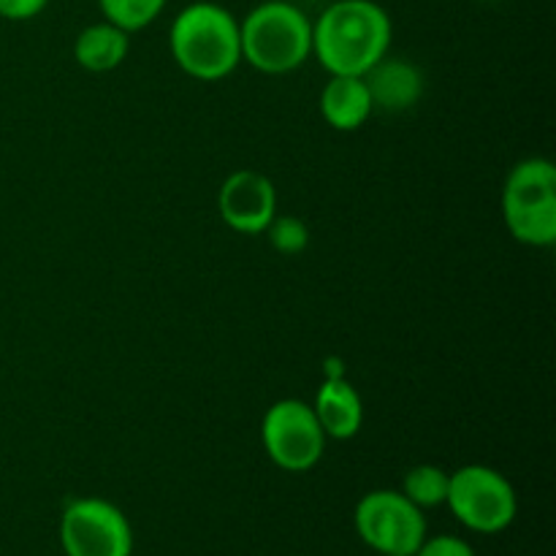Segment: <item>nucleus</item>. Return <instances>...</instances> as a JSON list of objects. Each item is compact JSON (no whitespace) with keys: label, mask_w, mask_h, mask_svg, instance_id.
Wrapping results in <instances>:
<instances>
[{"label":"nucleus","mask_w":556,"mask_h":556,"mask_svg":"<svg viewBox=\"0 0 556 556\" xmlns=\"http://www.w3.org/2000/svg\"><path fill=\"white\" fill-rule=\"evenodd\" d=\"M49 0H0V16L9 22H27L47 9Z\"/></svg>","instance_id":"a211bd4d"},{"label":"nucleus","mask_w":556,"mask_h":556,"mask_svg":"<svg viewBox=\"0 0 556 556\" xmlns=\"http://www.w3.org/2000/svg\"><path fill=\"white\" fill-rule=\"evenodd\" d=\"M264 233L269 237L271 248L282 255H302L309 244V228L291 215H275Z\"/></svg>","instance_id":"dca6fc26"},{"label":"nucleus","mask_w":556,"mask_h":556,"mask_svg":"<svg viewBox=\"0 0 556 556\" xmlns=\"http://www.w3.org/2000/svg\"><path fill=\"white\" fill-rule=\"evenodd\" d=\"M383 556H407V554H383Z\"/></svg>","instance_id":"6ab92c4d"},{"label":"nucleus","mask_w":556,"mask_h":556,"mask_svg":"<svg viewBox=\"0 0 556 556\" xmlns=\"http://www.w3.org/2000/svg\"><path fill=\"white\" fill-rule=\"evenodd\" d=\"M448 483L451 472H445L443 467L418 465L407 470L405 481H402V494L421 510L440 508V505H445V497H448Z\"/></svg>","instance_id":"4468645a"},{"label":"nucleus","mask_w":556,"mask_h":556,"mask_svg":"<svg viewBox=\"0 0 556 556\" xmlns=\"http://www.w3.org/2000/svg\"><path fill=\"white\" fill-rule=\"evenodd\" d=\"M166 3L168 0H98L103 20L112 22L125 33L150 27L163 14Z\"/></svg>","instance_id":"2eb2a0df"},{"label":"nucleus","mask_w":556,"mask_h":556,"mask_svg":"<svg viewBox=\"0 0 556 556\" xmlns=\"http://www.w3.org/2000/svg\"><path fill=\"white\" fill-rule=\"evenodd\" d=\"M362 79L367 85L369 98H372V109H383L391 114L407 112L424 96V74L410 60L386 54Z\"/></svg>","instance_id":"9d476101"},{"label":"nucleus","mask_w":556,"mask_h":556,"mask_svg":"<svg viewBox=\"0 0 556 556\" xmlns=\"http://www.w3.org/2000/svg\"><path fill=\"white\" fill-rule=\"evenodd\" d=\"M130 33L119 30L112 22H96L87 25L85 30L76 36L74 41V58L76 63L92 74H106V71L119 68L128 58L130 49Z\"/></svg>","instance_id":"ddd939ff"},{"label":"nucleus","mask_w":556,"mask_h":556,"mask_svg":"<svg viewBox=\"0 0 556 556\" xmlns=\"http://www.w3.org/2000/svg\"><path fill=\"white\" fill-rule=\"evenodd\" d=\"M223 223L237 233H264L277 215V190L266 174L239 168L228 174L217 193Z\"/></svg>","instance_id":"1a4fd4ad"},{"label":"nucleus","mask_w":556,"mask_h":556,"mask_svg":"<svg viewBox=\"0 0 556 556\" xmlns=\"http://www.w3.org/2000/svg\"><path fill=\"white\" fill-rule=\"evenodd\" d=\"M394 25L375 0H334L313 22V54L331 76H364L391 49Z\"/></svg>","instance_id":"f257e3e1"},{"label":"nucleus","mask_w":556,"mask_h":556,"mask_svg":"<svg viewBox=\"0 0 556 556\" xmlns=\"http://www.w3.org/2000/svg\"><path fill=\"white\" fill-rule=\"evenodd\" d=\"M326 432L313 405L302 400H280L261 421V443L266 456L286 472H307L326 451Z\"/></svg>","instance_id":"0eeeda50"},{"label":"nucleus","mask_w":556,"mask_h":556,"mask_svg":"<svg viewBox=\"0 0 556 556\" xmlns=\"http://www.w3.org/2000/svg\"><path fill=\"white\" fill-rule=\"evenodd\" d=\"M168 47L185 74L199 81H220L242 63L239 20L220 3H190L174 16Z\"/></svg>","instance_id":"f03ea898"},{"label":"nucleus","mask_w":556,"mask_h":556,"mask_svg":"<svg viewBox=\"0 0 556 556\" xmlns=\"http://www.w3.org/2000/svg\"><path fill=\"white\" fill-rule=\"evenodd\" d=\"M320 114L334 130H358L369 119L372 98L362 76H331L320 90Z\"/></svg>","instance_id":"f8f14e48"},{"label":"nucleus","mask_w":556,"mask_h":556,"mask_svg":"<svg viewBox=\"0 0 556 556\" xmlns=\"http://www.w3.org/2000/svg\"><path fill=\"white\" fill-rule=\"evenodd\" d=\"M503 220L516 242L530 248L556 242V168L548 157H527L510 168L503 188Z\"/></svg>","instance_id":"20e7f679"},{"label":"nucleus","mask_w":556,"mask_h":556,"mask_svg":"<svg viewBox=\"0 0 556 556\" xmlns=\"http://www.w3.org/2000/svg\"><path fill=\"white\" fill-rule=\"evenodd\" d=\"M315 418H318L320 429L326 438L331 440H351L362 432L364 424V402L362 394L348 383L345 378L334 375V378L324 380L313 402Z\"/></svg>","instance_id":"9b49d317"},{"label":"nucleus","mask_w":556,"mask_h":556,"mask_svg":"<svg viewBox=\"0 0 556 556\" xmlns=\"http://www.w3.org/2000/svg\"><path fill=\"white\" fill-rule=\"evenodd\" d=\"M242 60L261 74H291L313 58V20L288 0H264L239 22Z\"/></svg>","instance_id":"7ed1b4c3"},{"label":"nucleus","mask_w":556,"mask_h":556,"mask_svg":"<svg viewBox=\"0 0 556 556\" xmlns=\"http://www.w3.org/2000/svg\"><path fill=\"white\" fill-rule=\"evenodd\" d=\"M445 505L456 516V521L481 535L508 530L519 514L514 483L486 465H467L451 472Z\"/></svg>","instance_id":"39448f33"},{"label":"nucleus","mask_w":556,"mask_h":556,"mask_svg":"<svg viewBox=\"0 0 556 556\" xmlns=\"http://www.w3.org/2000/svg\"><path fill=\"white\" fill-rule=\"evenodd\" d=\"M358 538L383 554H407L418 552L427 541V516L421 508L410 503L402 492L394 489H378L358 500L353 514Z\"/></svg>","instance_id":"423d86ee"},{"label":"nucleus","mask_w":556,"mask_h":556,"mask_svg":"<svg viewBox=\"0 0 556 556\" xmlns=\"http://www.w3.org/2000/svg\"><path fill=\"white\" fill-rule=\"evenodd\" d=\"M65 556H130L134 530L117 505L101 497H79L60 516Z\"/></svg>","instance_id":"6e6552de"},{"label":"nucleus","mask_w":556,"mask_h":556,"mask_svg":"<svg viewBox=\"0 0 556 556\" xmlns=\"http://www.w3.org/2000/svg\"><path fill=\"white\" fill-rule=\"evenodd\" d=\"M413 556H476V552H472L470 543L462 541V538L438 535V538H429V541H424Z\"/></svg>","instance_id":"f3484780"}]
</instances>
